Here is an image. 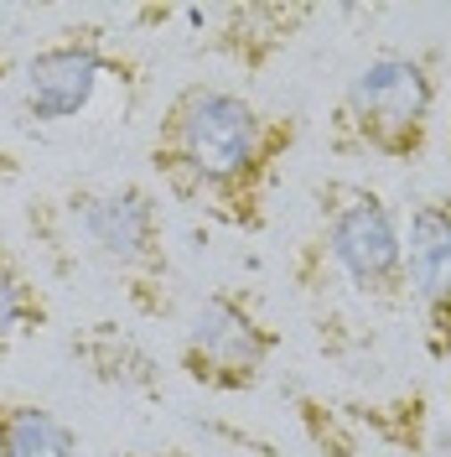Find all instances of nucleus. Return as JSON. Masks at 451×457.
<instances>
[{
  "instance_id": "9d476101",
  "label": "nucleus",
  "mask_w": 451,
  "mask_h": 457,
  "mask_svg": "<svg viewBox=\"0 0 451 457\" xmlns=\"http://www.w3.org/2000/svg\"><path fill=\"white\" fill-rule=\"evenodd\" d=\"M171 457H182V453H171Z\"/></svg>"
},
{
  "instance_id": "6e6552de",
  "label": "nucleus",
  "mask_w": 451,
  "mask_h": 457,
  "mask_svg": "<svg viewBox=\"0 0 451 457\" xmlns=\"http://www.w3.org/2000/svg\"><path fill=\"white\" fill-rule=\"evenodd\" d=\"M0 457H78V436L47 405H0Z\"/></svg>"
},
{
  "instance_id": "0eeeda50",
  "label": "nucleus",
  "mask_w": 451,
  "mask_h": 457,
  "mask_svg": "<svg viewBox=\"0 0 451 457\" xmlns=\"http://www.w3.org/2000/svg\"><path fill=\"white\" fill-rule=\"evenodd\" d=\"M405 286L425 307L436 338L451 333V203L425 198L405 228Z\"/></svg>"
},
{
  "instance_id": "423d86ee",
  "label": "nucleus",
  "mask_w": 451,
  "mask_h": 457,
  "mask_svg": "<svg viewBox=\"0 0 451 457\" xmlns=\"http://www.w3.org/2000/svg\"><path fill=\"white\" fill-rule=\"evenodd\" d=\"M73 224L94 255L114 265H151L156 260V203L145 187H104L73 198Z\"/></svg>"
},
{
  "instance_id": "7ed1b4c3",
  "label": "nucleus",
  "mask_w": 451,
  "mask_h": 457,
  "mask_svg": "<svg viewBox=\"0 0 451 457\" xmlns=\"http://www.w3.org/2000/svg\"><path fill=\"white\" fill-rule=\"evenodd\" d=\"M327 255L358 291L395 296L405 286V234L390 203L368 187L327 193Z\"/></svg>"
},
{
  "instance_id": "20e7f679",
  "label": "nucleus",
  "mask_w": 451,
  "mask_h": 457,
  "mask_svg": "<svg viewBox=\"0 0 451 457\" xmlns=\"http://www.w3.org/2000/svg\"><path fill=\"white\" fill-rule=\"evenodd\" d=\"M114 62L94 42H57L21 62V110L42 125H62L94 110Z\"/></svg>"
},
{
  "instance_id": "f257e3e1",
  "label": "nucleus",
  "mask_w": 451,
  "mask_h": 457,
  "mask_svg": "<svg viewBox=\"0 0 451 457\" xmlns=\"http://www.w3.org/2000/svg\"><path fill=\"white\" fill-rule=\"evenodd\" d=\"M281 141H291V130L270 125L244 94L198 84L171 99L156 136V167H167L182 193L239 203L275 162Z\"/></svg>"
},
{
  "instance_id": "1a4fd4ad",
  "label": "nucleus",
  "mask_w": 451,
  "mask_h": 457,
  "mask_svg": "<svg viewBox=\"0 0 451 457\" xmlns=\"http://www.w3.org/2000/svg\"><path fill=\"white\" fill-rule=\"evenodd\" d=\"M37 317H42V302H37L31 281L0 255V348H5L11 338H21Z\"/></svg>"
},
{
  "instance_id": "39448f33",
  "label": "nucleus",
  "mask_w": 451,
  "mask_h": 457,
  "mask_svg": "<svg viewBox=\"0 0 451 457\" xmlns=\"http://www.w3.org/2000/svg\"><path fill=\"white\" fill-rule=\"evenodd\" d=\"M265 353H270V333L228 296L202 302L187 322V370L218 390L250 385L265 364Z\"/></svg>"
},
{
  "instance_id": "f03ea898",
  "label": "nucleus",
  "mask_w": 451,
  "mask_h": 457,
  "mask_svg": "<svg viewBox=\"0 0 451 457\" xmlns=\"http://www.w3.org/2000/svg\"><path fill=\"white\" fill-rule=\"evenodd\" d=\"M436 84L421 57L384 53L342 94V125L358 130V141L379 156H415L430 130Z\"/></svg>"
}]
</instances>
